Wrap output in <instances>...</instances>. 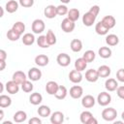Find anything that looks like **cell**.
I'll use <instances>...</instances> for the list:
<instances>
[{"label":"cell","instance_id":"6da1fadb","mask_svg":"<svg viewBox=\"0 0 124 124\" xmlns=\"http://www.w3.org/2000/svg\"><path fill=\"white\" fill-rule=\"evenodd\" d=\"M116 116H117V111L113 108H107L102 111V117L106 121H108V122L114 121Z\"/></svg>","mask_w":124,"mask_h":124},{"label":"cell","instance_id":"7a4b0ae2","mask_svg":"<svg viewBox=\"0 0 124 124\" xmlns=\"http://www.w3.org/2000/svg\"><path fill=\"white\" fill-rule=\"evenodd\" d=\"M97 102L100 106L106 107L111 102V96L108 92H101L97 96Z\"/></svg>","mask_w":124,"mask_h":124},{"label":"cell","instance_id":"3957f363","mask_svg":"<svg viewBox=\"0 0 124 124\" xmlns=\"http://www.w3.org/2000/svg\"><path fill=\"white\" fill-rule=\"evenodd\" d=\"M96 17H97V15H95L94 13H92L91 11H88L87 13H85L83 16H82V23L89 27V26H92L93 23L95 22L96 20Z\"/></svg>","mask_w":124,"mask_h":124},{"label":"cell","instance_id":"277c9868","mask_svg":"<svg viewBox=\"0 0 124 124\" xmlns=\"http://www.w3.org/2000/svg\"><path fill=\"white\" fill-rule=\"evenodd\" d=\"M31 28H32L33 33H35V34H41L43 31H45L46 25H45L44 20H42L40 18H37V19H35L32 22Z\"/></svg>","mask_w":124,"mask_h":124},{"label":"cell","instance_id":"5b68a950","mask_svg":"<svg viewBox=\"0 0 124 124\" xmlns=\"http://www.w3.org/2000/svg\"><path fill=\"white\" fill-rule=\"evenodd\" d=\"M76 27V24H75V21H72L71 19H69L68 17L64 18L61 22V29L65 32V33H71L74 31Z\"/></svg>","mask_w":124,"mask_h":124},{"label":"cell","instance_id":"8992f818","mask_svg":"<svg viewBox=\"0 0 124 124\" xmlns=\"http://www.w3.org/2000/svg\"><path fill=\"white\" fill-rule=\"evenodd\" d=\"M56 62L61 67H67L71 63V57L67 53H59L56 57Z\"/></svg>","mask_w":124,"mask_h":124},{"label":"cell","instance_id":"52a82bcc","mask_svg":"<svg viewBox=\"0 0 124 124\" xmlns=\"http://www.w3.org/2000/svg\"><path fill=\"white\" fill-rule=\"evenodd\" d=\"M27 77H28V78H29L31 81H37V80H39V79L42 78V72H41V70H39L38 68L33 67V68L29 69Z\"/></svg>","mask_w":124,"mask_h":124},{"label":"cell","instance_id":"ba28073f","mask_svg":"<svg viewBox=\"0 0 124 124\" xmlns=\"http://www.w3.org/2000/svg\"><path fill=\"white\" fill-rule=\"evenodd\" d=\"M95 103H96V100L92 95H85L81 99V106L83 108H93Z\"/></svg>","mask_w":124,"mask_h":124},{"label":"cell","instance_id":"9c48e42d","mask_svg":"<svg viewBox=\"0 0 124 124\" xmlns=\"http://www.w3.org/2000/svg\"><path fill=\"white\" fill-rule=\"evenodd\" d=\"M99 74L97 70L94 69H89L85 73V79L89 82H96L99 79Z\"/></svg>","mask_w":124,"mask_h":124},{"label":"cell","instance_id":"30bf717a","mask_svg":"<svg viewBox=\"0 0 124 124\" xmlns=\"http://www.w3.org/2000/svg\"><path fill=\"white\" fill-rule=\"evenodd\" d=\"M69 79L73 83H79L82 80V74L78 70H72L69 74Z\"/></svg>","mask_w":124,"mask_h":124},{"label":"cell","instance_id":"8fae6325","mask_svg":"<svg viewBox=\"0 0 124 124\" xmlns=\"http://www.w3.org/2000/svg\"><path fill=\"white\" fill-rule=\"evenodd\" d=\"M27 78H28V77H26V75H25L22 71H16V72H15V73L13 74L12 79H13L14 81H16L17 84L21 85V84L26 80Z\"/></svg>","mask_w":124,"mask_h":124},{"label":"cell","instance_id":"7c38bea8","mask_svg":"<svg viewBox=\"0 0 124 124\" xmlns=\"http://www.w3.org/2000/svg\"><path fill=\"white\" fill-rule=\"evenodd\" d=\"M83 94V89L79 85H74L70 89V96L73 99H79Z\"/></svg>","mask_w":124,"mask_h":124},{"label":"cell","instance_id":"4fadbf2b","mask_svg":"<svg viewBox=\"0 0 124 124\" xmlns=\"http://www.w3.org/2000/svg\"><path fill=\"white\" fill-rule=\"evenodd\" d=\"M44 15L46 18H54L57 16L56 7L54 5H47L44 10Z\"/></svg>","mask_w":124,"mask_h":124},{"label":"cell","instance_id":"5bb4252c","mask_svg":"<svg viewBox=\"0 0 124 124\" xmlns=\"http://www.w3.org/2000/svg\"><path fill=\"white\" fill-rule=\"evenodd\" d=\"M6 90L8 93L10 94H16L19 90V84H17L16 81H14L13 79L8 81L6 84Z\"/></svg>","mask_w":124,"mask_h":124},{"label":"cell","instance_id":"9a60e30c","mask_svg":"<svg viewBox=\"0 0 124 124\" xmlns=\"http://www.w3.org/2000/svg\"><path fill=\"white\" fill-rule=\"evenodd\" d=\"M59 87V84L56 82V81H53V80H49L48 82H46V91L47 94L49 95H55L57 89Z\"/></svg>","mask_w":124,"mask_h":124},{"label":"cell","instance_id":"2e32d148","mask_svg":"<svg viewBox=\"0 0 124 124\" xmlns=\"http://www.w3.org/2000/svg\"><path fill=\"white\" fill-rule=\"evenodd\" d=\"M64 121V113L61 111H54L50 114V122L52 124H61Z\"/></svg>","mask_w":124,"mask_h":124},{"label":"cell","instance_id":"e0dca14e","mask_svg":"<svg viewBox=\"0 0 124 124\" xmlns=\"http://www.w3.org/2000/svg\"><path fill=\"white\" fill-rule=\"evenodd\" d=\"M101 21L104 23V25L108 29L113 28L115 26V24H116V20H115L114 16H106L103 17V19Z\"/></svg>","mask_w":124,"mask_h":124},{"label":"cell","instance_id":"ac0fdd59","mask_svg":"<svg viewBox=\"0 0 124 124\" xmlns=\"http://www.w3.org/2000/svg\"><path fill=\"white\" fill-rule=\"evenodd\" d=\"M105 87H106V89H107L108 91H109V92L115 91V90L117 89V87H118V82H117L114 78H108V79L106 80V82H105Z\"/></svg>","mask_w":124,"mask_h":124},{"label":"cell","instance_id":"d6986e66","mask_svg":"<svg viewBox=\"0 0 124 124\" xmlns=\"http://www.w3.org/2000/svg\"><path fill=\"white\" fill-rule=\"evenodd\" d=\"M48 57L46 54H39L35 57V63L40 67H45L48 64Z\"/></svg>","mask_w":124,"mask_h":124},{"label":"cell","instance_id":"ffe728a7","mask_svg":"<svg viewBox=\"0 0 124 124\" xmlns=\"http://www.w3.org/2000/svg\"><path fill=\"white\" fill-rule=\"evenodd\" d=\"M18 4L19 3H17L16 0H10V1H8L6 3V6H5L6 11L8 13H10V14H13V13L16 12L17 9H18Z\"/></svg>","mask_w":124,"mask_h":124},{"label":"cell","instance_id":"44dd1931","mask_svg":"<svg viewBox=\"0 0 124 124\" xmlns=\"http://www.w3.org/2000/svg\"><path fill=\"white\" fill-rule=\"evenodd\" d=\"M86 67H87V62L83 57L78 58L75 61V69L76 70H78L79 72H82V71H84L86 69Z\"/></svg>","mask_w":124,"mask_h":124},{"label":"cell","instance_id":"7402d4cb","mask_svg":"<svg viewBox=\"0 0 124 124\" xmlns=\"http://www.w3.org/2000/svg\"><path fill=\"white\" fill-rule=\"evenodd\" d=\"M42 101H43V96H42L40 93H38V92L32 93V94L30 95V97H29V102H30L32 105H34V106L40 105V104L42 103Z\"/></svg>","mask_w":124,"mask_h":124},{"label":"cell","instance_id":"603a6c76","mask_svg":"<svg viewBox=\"0 0 124 124\" xmlns=\"http://www.w3.org/2000/svg\"><path fill=\"white\" fill-rule=\"evenodd\" d=\"M70 47L74 52H79L82 49V42L78 39H74L71 41Z\"/></svg>","mask_w":124,"mask_h":124},{"label":"cell","instance_id":"cb8c5ba5","mask_svg":"<svg viewBox=\"0 0 124 124\" xmlns=\"http://www.w3.org/2000/svg\"><path fill=\"white\" fill-rule=\"evenodd\" d=\"M38 114L41 116V117H47L51 114V110H50V108L48 106H46V105H42L39 107L38 110H37Z\"/></svg>","mask_w":124,"mask_h":124},{"label":"cell","instance_id":"d4e9b609","mask_svg":"<svg viewBox=\"0 0 124 124\" xmlns=\"http://www.w3.org/2000/svg\"><path fill=\"white\" fill-rule=\"evenodd\" d=\"M111 53H112V51L108 46H101L98 50V54L100 55V57H102L104 59L109 58L111 56Z\"/></svg>","mask_w":124,"mask_h":124},{"label":"cell","instance_id":"484cf974","mask_svg":"<svg viewBox=\"0 0 124 124\" xmlns=\"http://www.w3.org/2000/svg\"><path fill=\"white\" fill-rule=\"evenodd\" d=\"M106 43L109 46H114L119 43V38L115 34H108L106 37Z\"/></svg>","mask_w":124,"mask_h":124},{"label":"cell","instance_id":"4316f807","mask_svg":"<svg viewBox=\"0 0 124 124\" xmlns=\"http://www.w3.org/2000/svg\"><path fill=\"white\" fill-rule=\"evenodd\" d=\"M98 74H99V77L100 78H108L109 75H110V68L107 65H102L98 68Z\"/></svg>","mask_w":124,"mask_h":124},{"label":"cell","instance_id":"83f0119b","mask_svg":"<svg viewBox=\"0 0 124 124\" xmlns=\"http://www.w3.org/2000/svg\"><path fill=\"white\" fill-rule=\"evenodd\" d=\"M67 94H68L67 88L64 85H59V87H58V89H57V91H56V93H55L54 96L58 100H63V99L66 98Z\"/></svg>","mask_w":124,"mask_h":124},{"label":"cell","instance_id":"f1b7e54d","mask_svg":"<svg viewBox=\"0 0 124 124\" xmlns=\"http://www.w3.org/2000/svg\"><path fill=\"white\" fill-rule=\"evenodd\" d=\"M27 118V114L23 110H18L14 114V121L16 123H21L24 122Z\"/></svg>","mask_w":124,"mask_h":124},{"label":"cell","instance_id":"f546056e","mask_svg":"<svg viewBox=\"0 0 124 124\" xmlns=\"http://www.w3.org/2000/svg\"><path fill=\"white\" fill-rule=\"evenodd\" d=\"M108 30L109 29H108L105 25H104V23L102 22V21H99L98 23H96V25H95V31H96V33L98 34V35H107L108 34Z\"/></svg>","mask_w":124,"mask_h":124},{"label":"cell","instance_id":"4dcf8cb0","mask_svg":"<svg viewBox=\"0 0 124 124\" xmlns=\"http://www.w3.org/2000/svg\"><path fill=\"white\" fill-rule=\"evenodd\" d=\"M92 117H93V114H92L90 111H88V110L82 111V112L80 113V115H79L80 122L83 123V124H88L89 121L92 119Z\"/></svg>","mask_w":124,"mask_h":124},{"label":"cell","instance_id":"1f68e13d","mask_svg":"<svg viewBox=\"0 0 124 124\" xmlns=\"http://www.w3.org/2000/svg\"><path fill=\"white\" fill-rule=\"evenodd\" d=\"M67 17L69 19H71L72 21H77L78 18H79V11L77 9V8H73V9H70L68 11V14H67Z\"/></svg>","mask_w":124,"mask_h":124},{"label":"cell","instance_id":"d6a6232c","mask_svg":"<svg viewBox=\"0 0 124 124\" xmlns=\"http://www.w3.org/2000/svg\"><path fill=\"white\" fill-rule=\"evenodd\" d=\"M22 43H23V45H25V46H31V45H33L34 44V42H35V37H34V35L33 34H31V33H25L23 36H22Z\"/></svg>","mask_w":124,"mask_h":124},{"label":"cell","instance_id":"836d02e7","mask_svg":"<svg viewBox=\"0 0 124 124\" xmlns=\"http://www.w3.org/2000/svg\"><path fill=\"white\" fill-rule=\"evenodd\" d=\"M12 105V99L8 96V95H4L2 94L0 96V107L2 108H8Z\"/></svg>","mask_w":124,"mask_h":124},{"label":"cell","instance_id":"e575fe53","mask_svg":"<svg viewBox=\"0 0 124 124\" xmlns=\"http://www.w3.org/2000/svg\"><path fill=\"white\" fill-rule=\"evenodd\" d=\"M13 30H15L16 33H18L19 35L23 34V32L25 31V24L21 21H16V23H14L13 27H12Z\"/></svg>","mask_w":124,"mask_h":124},{"label":"cell","instance_id":"d590c367","mask_svg":"<svg viewBox=\"0 0 124 124\" xmlns=\"http://www.w3.org/2000/svg\"><path fill=\"white\" fill-rule=\"evenodd\" d=\"M20 36L21 35H19L18 33H16L15 30H13L12 28L10 29V30H8V32H7V38L10 40V41H12V42H16V41H17L19 38H20Z\"/></svg>","mask_w":124,"mask_h":124},{"label":"cell","instance_id":"8d00e7d4","mask_svg":"<svg viewBox=\"0 0 124 124\" xmlns=\"http://www.w3.org/2000/svg\"><path fill=\"white\" fill-rule=\"evenodd\" d=\"M82 57L86 60L87 63H90V62H93V60H94L95 57H96V54H95V52H94L93 50L89 49V50H86V51L83 53Z\"/></svg>","mask_w":124,"mask_h":124},{"label":"cell","instance_id":"74e56055","mask_svg":"<svg viewBox=\"0 0 124 124\" xmlns=\"http://www.w3.org/2000/svg\"><path fill=\"white\" fill-rule=\"evenodd\" d=\"M46 41H47L49 46H53V45L56 44V36L52 32V30H48L46 35Z\"/></svg>","mask_w":124,"mask_h":124},{"label":"cell","instance_id":"f35d334b","mask_svg":"<svg viewBox=\"0 0 124 124\" xmlns=\"http://www.w3.org/2000/svg\"><path fill=\"white\" fill-rule=\"evenodd\" d=\"M37 44H38V46L40 47H43V48H46V47L49 46V45H48V43L46 41V37L44 36V35L39 36V38L37 39Z\"/></svg>","mask_w":124,"mask_h":124},{"label":"cell","instance_id":"ab89813d","mask_svg":"<svg viewBox=\"0 0 124 124\" xmlns=\"http://www.w3.org/2000/svg\"><path fill=\"white\" fill-rule=\"evenodd\" d=\"M33 88H34V86H33V83L31 82V81H29V80H25L22 84H21V89L24 91V92H26V93H29V92H31L32 90H33Z\"/></svg>","mask_w":124,"mask_h":124},{"label":"cell","instance_id":"60d3db41","mask_svg":"<svg viewBox=\"0 0 124 124\" xmlns=\"http://www.w3.org/2000/svg\"><path fill=\"white\" fill-rule=\"evenodd\" d=\"M68 8L65 4H62V5H59L56 7V12H57V15L58 16H65L68 14Z\"/></svg>","mask_w":124,"mask_h":124},{"label":"cell","instance_id":"b9f144b4","mask_svg":"<svg viewBox=\"0 0 124 124\" xmlns=\"http://www.w3.org/2000/svg\"><path fill=\"white\" fill-rule=\"evenodd\" d=\"M18 3L23 8H30L34 5V0H18Z\"/></svg>","mask_w":124,"mask_h":124},{"label":"cell","instance_id":"7bdbcfd3","mask_svg":"<svg viewBox=\"0 0 124 124\" xmlns=\"http://www.w3.org/2000/svg\"><path fill=\"white\" fill-rule=\"evenodd\" d=\"M116 78H117V80L124 82V69H119L116 72Z\"/></svg>","mask_w":124,"mask_h":124},{"label":"cell","instance_id":"ee69618b","mask_svg":"<svg viewBox=\"0 0 124 124\" xmlns=\"http://www.w3.org/2000/svg\"><path fill=\"white\" fill-rule=\"evenodd\" d=\"M116 94H117V96H118L120 99L124 100V85L117 87V89H116Z\"/></svg>","mask_w":124,"mask_h":124},{"label":"cell","instance_id":"f6af8a7d","mask_svg":"<svg viewBox=\"0 0 124 124\" xmlns=\"http://www.w3.org/2000/svg\"><path fill=\"white\" fill-rule=\"evenodd\" d=\"M29 124H41L42 123V120L39 118V117H32L29 121H28Z\"/></svg>","mask_w":124,"mask_h":124},{"label":"cell","instance_id":"bcb514c9","mask_svg":"<svg viewBox=\"0 0 124 124\" xmlns=\"http://www.w3.org/2000/svg\"><path fill=\"white\" fill-rule=\"evenodd\" d=\"M7 58V53L4 49H1L0 50V60H6Z\"/></svg>","mask_w":124,"mask_h":124},{"label":"cell","instance_id":"7dc6e473","mask_svg":"<svg viewBox=\"0 0 124 124\" xmlns=\"http://www.w3.org/2000/svg\"><path fill=\"white\" fill-rule=\"evenodd\" d=\"M6 67V62L5 60H0V71H3Z\"/></svg>","mask_w":124,"mask_h":124},{"label":"cell","instance_id":"c3c4849f","mask_svg":"<svg viewBox=\"0 0 124 124\" xmlns=\"http://www.w3.org/2000/svg\"><path fill=\"white\" fill-rule=\"evenodd\" d=\"M97 123H98L97 119H96V118H95V117L93 116V117H92V119H91V120L89 121V123H88V124H97Z\"/></svg>","mask_w":124,"mask_h":124},{"label":"cell","instance_id":"681fc988","mask_svg":"<svg viewBox=\"0 0 124 124\" xmlns=\"http://www.w3.org/2000/svg\"><path fill=\"white\" fill-rule=\"evenodd\" d=\"M3 117H4V111L3 109H0V121H2Z\"/></svg>","mask_w":124,"mask_h":124},{"label":"cell","instance_id":"f907efd6","mask_svg":"<svg viewBox=\"0 0 124 124\" xmlns=\"http://www.w3.org/2000/svg\"><path fill=\"white\" fill-rule=\"evenodd\" d=\"M3 90H4V84H3L2 82H0V92L2 93V92H3Z\"/></svg>","mask_w":124,"mask_h":124},{"label":"cell","instance_id":"816d5d0a","mask_svg":"<svg viewBox=\"0 0 124 124\" xmlns=\"http://www.w3.org/2000/svg\"><path fill=\"white\" fill-rule=\"evenodd\" d=\"M60 1H61L63 4H68V3H70L71 0H60Z\"/></svg>","mask_w":124,"mask_h":124},{"label":"cell","instance_id":"f5cc1de1","mask_svg":"<svg viewBox=\"0 0 124 124\" xmlns=\"http://www.w3.org/2000/svg\"><path fill=\"white\" fill-rule=\"evenodd\" d=\"M0 10H1V15H0V16H3V15H4V10H3L2 7L0 8Z\"/></svg>","mask_w":124,"mask_h":124},{"label":"cell","instance_id":"db71d44e","mask_svg":"<svg viewBox=\"0 0 124 124\" xmlns=\"http://www.w3.org/2000/svg\"><path fill=\"white\" fill-rule=\"evenodd\" d=\"M12 122H10V121H5V122H3V124H11Z\"/></svg>","mask_w":124,"mask_h":124},{"label":"cell","instance_id":"11a10c76","mask_svg":"<svg viewBox=\"0 0 124 124\" xmlns=\"http://www.w3.org/2000/svg\"><path fill=\"white\" fill-rule=\"evenodd\" d=\"M121 117H122V120L124 121V111H123V112L121 113Z\"/></svg>","mask_w":124,"mask_h":124}]
</instances>
